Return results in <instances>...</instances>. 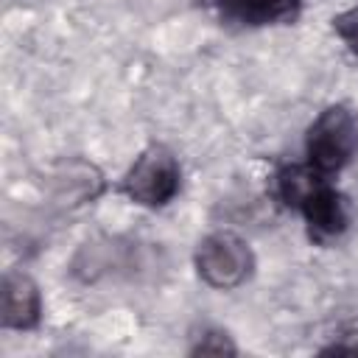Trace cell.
Listing matches in <instances>:
<instances>
[{"instance_id": "cell-1", "label": "cell", "mask_w": 358, "mask_h": 358, "mask_svg": "<svg viewBox=\"0 0 358 358\" xmlns=\"http://www.w3.org/2000/svg\"><path fill=\"white\" fill-rule=\"evenodd\" d=\"M305 148L310 165L324 176L341 171L358 148V129L352 112L347 106H327L308 129Z\"/></svg>"}, {"instance_id": "cell-2", "label": "cell", "mask_w": 358, "mask_h": 358, "mask_svg": "<svg viewBox=\"0 0 358 358\" xmlns=\"http://www.w3.org/2000/svg\"><path fill=\"white\" fill-rule=\"evenodd\" d=\"M252 266H255V257H252L249 243L227 229L207 235L196 249L199 277L207 285L221 288V291L238 288L241 282H246V277L252 274Z\"/></svg>"}, {"instance_id": "cell-3", "label": "cell", "mask_w": 358, "mask_h": 358, "mask_svg": "<svg viewBox=\"0 0 358 358\" xmlns=\"http://www.w3.org/2000/svg\"><path fill=\"white\" fill-rule=\"evenodd\" d=\"M123 190L143 207H162L179 193V162L176 157L162 148H145L123 179Z\"/></svg>"}, {"instance_id": "cell-4", "label": "cell", "mask_w": 358, "mask_h": 358, "mask_svg": "<svg viewBox=\"0 0 358 358\" xmlns=\"http://www.w3.org/2000/svg\"><path fill=\"white\" fill-rule=\"evenodd\" d=\"M42 316V296L36 282L22 271H8L0 285V319L3 327L11 330H31L39 324Z\"/></svg>"}, {"instance_id": "cell-5", "label": "cell", "mask_w": 358, "mask_h": 358, "mask_svg": "<svg viewBox=\"0 0 358 358\" xmlns=\"http://www.w3.org/2000/svg\"><path fill=\"white\" fill-rule=\"evenodd\" d=\"M305 221H308V229L316 241H330V238H338L347 224H350V210H347V199L330 187L327 182H322L302 204H299Z\"/></svg>"}, {"instance_id": "cell-6", "label": "cell", "mask_w": 358, "mask_h": 358, "mask_svg": "<svg viewBox=\"0 0 358 358\" xmlns=\"http://www.w3.org/2000/svg\"><path fill=\"white\" fill-rule=\"evenodd\" d=\"M53 187H56V199L62 204H84V201H90L101 193L103 179H101V171L92 162L73 159V162L59 168V173L53 179Z\"/></svg>"}, {"instance_id": "cell-7", "label": "cell", "mask_w": 358, "mask_h": 358, "mask_svg": "<svg viewBox=\"0 0 358 358\" xmlns=\"http://www.w3.org/2000/svg\"><path fill=\"white\" fill-rule=\"evenodd\" d=\"M302 0H218L221 11L229 20L246 22V25H268V22H285L296 17Z\"/></svg>"}, {"instance_id": "cell-8", "label": "cell", "mask_w": 358, "mask_h": 358, "mask_svg": "<svg viewBox=\"0 0 358 358\" xmlns=\"http://www.w3.org/2000/svg\"><path fill=\"white\" fill-rule=\"evenodd\" d=\"M324 182V173L313 165H288L277 173V193L288 207H296Z\"/></svg>"}, {"instance_id": "cell-9", "label": "cell", "mask_w": 358, "mask_h": 358, "mask_svg": "<svg viewBox=\"0 0 358 358\" xmlns=\"http://www.w3.org/2000/svg\"><path fill=\"white\" fill-rule=\"evenodd\" d=\"M333 28H336V34L341 36V42L358 56V6L341 11V14L333 20Z\"/></svg>"}, {"instance_id": "cell-10", "label": "cell", "mask_w": 358, "mask_h": 358, "mask_svg": "<svg viewBox=\"0 0 358 358\" xmlns=\"http://www.w3.org/2000/svg\"><path fill=\"white\" fill-rule=\"evenodd\" d=\"M224 355V352H235L232 341L227 338V333H218V330H207L201 336V341L193 347V355Z\"/></svg>"}, {"instance_id": "cell-11", "label": "cell", "mask_w": 358, "mask_h": 358, "mask_svg": "<svg viewBox=\"0 0 358 358\" xmlns=\"http://www.w3.org/2000/svg\"><path fill=\"white\" fill-rule=\"evenodd\" d=\"M324 352H350V355H355L358 352V330L341 333L338 341H333L330 347H324Z\"/></svg>"}]
</instances>
